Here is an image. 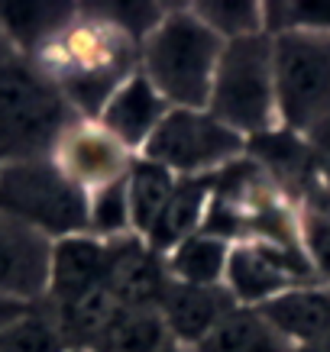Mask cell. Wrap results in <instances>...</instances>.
<instances>
[{
	"mask_svg": "<svg viewBox=\"0 0 330 352\" xmlns=\"http://www.w3.org/2000/svg\"><path fill=\"white\" fill-rule=\"evenodd\" d=\"M130 226V197H127V178L114 182L91 194V236L97 239H117L127 236Z\"/></svg>",
	"mask_w": 330,
	"mask_h": 352,
	"instance_id": "obj_25",
	"label": "cell"
},
{
	"mask_svg": "<svg viewBox=\"0 0 330 352\" xmlns=\"http://www.w3.org/2000/svg\"><path fill=\"white\" fill-rule=\"evenodd\" d=\"M32 62L59 85L78 117L97 123L107 100L127 78L136 75L139 45L94 7H78L75 20Z\"/></svg>",
	"mask_w": 330,
	"mask_h": 352,
	"instance_id": "obj_1",
	"label": "cell"
},
{
	"mask_svg": "<svg viewBox=\"0 0 330 352\" xmlns=\"http://www.w3.org/2000/svg\"><path fill=\"white\" fill-rule=\"evenodd\" d=\"M298 352H330V336H324V340L311 342V346H298Z\"/></svg>",
	"mask_w": 330,
	"mask_h": 352,
	"instance_id": "obj_31",
	"label": "cell"
},
{
	"mask_svg": "<svg viewBox=\"0 0 330 352\" xmlns=\"http://www.w3.org/2000/svg\"><path fill=\"white\" fill-rule=\"evenodd\" d=\"M227 249L224 239H217L211 233H194L192 239H185L181 245L172 249V256L165 258L172 281H185V285H224L227 275Z\"/></svg>",
	"mask_w": 330,
	"mask_h": 352,
	"instance_id": "obj_22",
	"label": "cell"
},
{
	"mask_svg": "<svg viewBox=\"0 0 330 352\" xmlns=\"http://www.w3.org/2000/svg\"><path fill=\"white\" fill-rule=\"evenodd\" d=\"M175 175L169 168H162L149 159H139L130 165L127 175V197H130V226L136 230V236L152 233V226L159 220L162 207L169 201L172 188H175Z\"/></svg>",
	"mask_w": 330,
	"mask_h": 352,
	"instance_id": "obj_21",
	"label": "cell"
},
{
	"mask_svg": "<svg viewBox=\"0 0 330 352\" xmlns=\"http://www.w3.org/2000/svg\"><path fill=\"white\" fill-rule=\"evenodd\" d=\"M0 210L45 233L52 243L91 233V194L52 159L0 165Z\"/></svg>",
	"mask_w": 330,
	"mask_h": 352,
	"instance_id": "obj_5",
	"label": "cell"
},
{
	"mask_svg": "<svg viewBox=\"0 0 330 352\" xmlns=\"http://www.w3.org/2000/svg\"><path fill=\"white\" fill-rule=\"evenodd\" d=\"M10 55H17V52L10 49V43H7V36H3V30H0V62H7Z\"/></svg>",
	"mask_w": 330,
	"mask_h": 352,
	"instance_id": "obj_33",
	"label": "cell"
},
{
	"mask_svg": "<svg viewBox=\"0 0 330 352\" xmlns=\"http://www.w3.org/2000/svg\"><path fill=\"white\" fill-rule=\"evenodd\" d=\"M234 307L236 300L227 291V285H207L204 288V285L172 281L159 304V314L165 320V330H169L172 342L198 346Z\"/></svg>",
	"mask_w": 330,
	"mask_h": 352,
	"instance_id": "obj_12",
	"label": "cell"
},
{
	"mask_svg": "<svg viewBox=\"0 0 330 352\" xmlns=\"http://www.w3.org/2000/svg\"><path fill=\"white\" fill-rule=\"evenodd\" d=\"M0 352H68L45 304L17 317L0 330Z\"/></svg>",
	"mask_w": 330,
	"mask_h": 352,
	"instance_id": "obj_23",
	"label": "cell"
},
{
	"mask_svg": "<svg viewBox=\"0 0 330 352\" xmlns=\"http://www.w3.org/2000/svg\"><path fill=\"white\" fill-rule=\"evenodd\" d=\"M162 352H188V349H185V346H178V342H169Z\"/></svg>",
	"mask_w": 330,
	"mask_h": 352,
	"instance_id": "obj_34",
	"label": "cell"
},
{
	"mask_svg": "<svg viewBox=\"0 0 330 352\" xmlns=\"http://www.w3.org/2000/svg\"><path fill=\"white\" fill-rule=\"evenodd\" d=\"M243 149L246 139L224 126L217 117H211L207 110L172 107L149 136V142L143 146V159L156 162L181 178H198L236 162Z\"/></svg>",
	"mask_w": 330,
	"mask_h": 352,
	"instance_id": "obj_7",
	"label": "cell"
},
{
	"mask_svg": "<svg viewBox=\"0 0 330 352\" xmlns=\"http://www.w3.org/2000/svg\"><path fill=\"white\" fill-rule=\"evenodd\" d=\"M52 78L32 58L0 62V165L52 159L59 139L78 123Z\"/></svg>",
	"mask_w": 330,
	"mask_h": 352,
	"instance_id": "obj_2",
	"label": "cell"
},
{
	"mask_svg": "<svg viewBox=\"0 0 330 352\" xmlns=\"http://www.w3.org/2000/svg\"><path fill=\"white\" fill-rule=\"evenodd\" d=\"M301 243L308 249L314 272L330 278V217L318 207H308L301 214Z\"/></svg>",
	"mask_w": 330,
	"mask_h": 352,
	"instance_id": "obj_27",
	"label": "cell"
},
{
	"mask_svg": "<svg viewBox=\"0 0 330 352\" xmlns=\"http://www.w3.org/2000/svg\"><path fill=\"white\" fill-rule=\"evenodd\" d=\"M272 36L276 104L285 129L308 136L330 120V32L278 30Z\"/></svg>",
	"mask_w": 330,
	"mask_h": 352,
	"instance_id": "obj_6",
	"label": "cell"
},
{
	"mask_svg": "<svg viewBox=\"0 0 330 352\" xmlns=\"http://www.w3.org/2000/svg\"><path fill=\"white\" fill-rule=\"evenodd\" d=\"M278 13H288L291 20L282 30H320L330 32V3H282Z\"/></svg>",
	"mask_w": 330,
	"mask_h": 352,
	"instance_id": "obj_28",
	"label": "cell"
},
{
	"mask_svg": "<svg viewBox=\"0 0 330 352\" xmlns=\"http://www.w3.org/2000/svg\"><path fill=\"white\" fill-rule=\"evenodd\" d=\"M311 207H318V210H324V214L330 217V194L327 191H318V197L311 201Z\"/></svg>",
	"mask_w": 330,
	"mask_h": 352,
	"instance_id": "obj_32",
	"label": "cell"
},
{
	"mask_svg": "<svg viewBox=\"0 0 330 352\" xmlns=\"http://www.w3.org/2000/svg\"><path fill=\"white\" fill-rule=\"evenodd\" d=\"M192 13L207 23L224 43L259 36L266 26V7L262 3H194Z\"/></svg>",
	"mask_w": 330,
	"mask_h": 352,
	"instance_id": "obj_24",
	"label": "cell"
},
{
	"mask_svg": "<svg viewBox=\"0 0 330 352\" xmlns=\"http://www.w3.org/2000/svg\"><path fill=\"white\" fill-rule=\"evenodd\" d=\"M107 23H114L117 30H123L133 43H143L165 16V7L159 3H97L94 7Z\"/></svg>",
	"mask_w": 330,
	"mask_h": 352,
	"instance_id": "obj_26",
	"label": "cell"
},
{
	"mask_svg": "<svg viewBox=\"0 0 330 352\" xmlns=\"http://www.w3.org/2000/svg\"><path fill=\"white\" fill-rule=\"evenodd\" d=\"M169 110L172 107L165 104V97L152 87L149 78L136 72L133 78H127L120 85L117 94L107 100V107L97 117V123L117 142H123L127 149H143Z\"/></svg>",
	"mask_w": 330,
	"mask_h": 352,
	"instance_id": "obj_13",
	"label": "cell"
},
{
	"mask_svg": "<svg viewBox=\"0 0 330 352\" xmlns=\"http://www.w3.org/2000/svg\"><path fill=\"white\" fill-rule=\"evenodd\" d=\"M55 243L0 210V300L39 307L49 298Z\"/></svg>",
	"mask_w": 330,
	"mask_h": 352,
	"instance_id": "obj_8",
	"label": "cell"
},
{
	"mask_svg": "<svg viewBox=\"0 0 330 352\" xmlns=\"http://www.w3.org/2000/svg\"><path fill=\"white\" fill-rule=\"evenodd\" d=\"M169 285L172 275L165 258L143 236L127 233L117 239H107L104 288L110 291V298L117 304L159 310Z\"/></svg>",
	"mask_w": 330,
	"mask_h": 352,
	"instance_id": "obj_10",
	"label": "cell"
},
{
	"mask_svg": "<svg viewBox=\"0 0 330 352\" xmlns=\"http://www.w3.org/2000/svg\"><path fill=\"white\" fill-rule=\"evenodd\" d=\"M311 149V159H314V171H318V178L324 182V191L330 194V120H324L320 126H314L305 136Z\"/></svg>",
	"mask_w": 330,
	"mask_h": 352,
	"instance_id": "obj_29",
	"label": "cell"
},
{
	"mask_svg": "<svg viewBox=\"0 0 330 352\" xmlns=\"http://www.w3.org/2000/svg\"><path fill=\"white\" fill-rule=\"evenodd\" d=\"M207 113L243 139L276 129V65L269 32L224 45L207 97Z\"/></svg>",
	"mask_w": 330,
	"mask_h": 352,
	"instance_id": "obj_4",
	"label": "cell"
},
{
	"mask_svg": "<svg viewBox=\"0 0 330 352\" xmlns=\"http://www.w3.org/2000/svg\"><path fill=\"white\" fill-rule=\"evenodd\" d=\"M256 310L285 340H295L298 346L330 336V288H288Z\"/></svg>",
	"mask_w": 330,
	"mask_h": 352,
	"instance_id": "obj_17",
	"label": "cell"
},
{
	"mask_svg": "<svg viewBox=\"0 0 330 352\" xmlns=\"http://www.w3.org/2000/svg\"><path fill=\"white\" fill-rule=\"evenodd\" d=\"M311 275L308 252L298 245H272L253 243L230 249L227 258L224 285L234 294V300L243 304H266V300L285 294L291 281Z\"/></svg>",
	"mask_w": 330,
	"mask_h": 352,
	"instance_id": "obj_9",
	"label": "cell"
},
{
	"mask_svg": "<svg viewBox=\"0 0 330 352\" xmlns=\"http://www.w3.org/2000/svg\"><path fill=\"white\" fill-rule=\"evenodd\" d=\"M194 352H291L288 340L253 307H234Z\"/></svg>",
	"mask_w": 330,
	"mask_h": 352,
	"instance_id": "obj_19",
	"label": "cell"
},
{
	"mask_svg": "<svg viewBox=\"0 0 330 352\" xmlns=\"http://www.w3.org/2000/svg\"><path fill=\"white\" fill-rule=\"evenodd\" d=\"M224 39L192 10H165L162 23L139 43V72L169 107L207 110Z\"/></svg>",
	"mask_w": 330,
	"mask_h": 352,
	"instance_id": "obj_3",
	"label": "cell"
},
{
	"mask_svg": "<svg viewBox=\"0 0 330 352\" xmlns=\"http://www.w3.org/2000/svg\"><path fill=\"white\" fill-rule=\"evenodd\" d=\"M211 197H214V171L211 175H198V178H178L165 207H162L159 220L152 226V233L146 236V243L156 252H172L175 245L192 239L194 233H201L207 210H211Z\"/></svg>",
	"mask_w": 330,
	"mask_h": 352,
	"instance_id": "obj_16",
	"label": "cell"
},
{
	"mask_svg": "<svg viewBox=\"0 0 330 352\" xmlns=\"http://www.w3.org/2000/svg\"><path fill=\"white\" fill-rule=\"evenodd\" d=\"M75 16V3H0V30L23 58H36Z\"/></svg>",
	"mask_w": 330,
	"mask_h": 352,
	"instance_id": "obj_18",
	"label": "cell"
},
{
	"mask_svg": "<svg viewBox=\"0 0 330 352\" xmlns=\"http://www.w3.org/2000/svg\"><path fill=\"white\" fill-rule=\"evenodd\" d=\"M169 342L172 336L159 310L120 304L104 333L94 340L91 352H162Z\"/></svg>",
	"mask_w": 330,
	"mask_h": 352,
	"instance_id": "obj_20",
	"label": "cell"
},
{
	"mask_svg": "<svg viewBox=\"0 0 330 352\" xmlns=\"http://www.w3.org/2000/svg\"><path fill=\"white\" fill-rule=\"evenodd\" d=\"M32 307H23V304H10V300H0V330L7 327V323H13L17 317H23V314H30Z\"/></svg>",
	"mask_w": 330,
	"mask_h": 352,
	"instance_id": "obj_30",
	"label": "cell"
},
{
	"mask_svg": "<svg viewBox=\"0 0 330 352\" xmlns=\"http://www.w3.org/2000/svg\"><path fill=\"white\" fill-rule=\"evenodd\" d=\"M246 152L262 175H272L278 188L308 194L311 201L318 197V188H314L318 171H314V159H311L305 136L291 133V129H269V133L246 139Z\"/></svg>",
	"mask_w": 330,
	"mask_h": 352,
	"instance_id": "obj_14",
	"label": "cell"
},
{
	"mask_svg": "<svg viewBox=\"0 0 330 352\" xmlns=\"http://www.w3.org/2000/svg\"><path fill=\"white\" fill-rule=\"evenodd\" d=\"M52 162L87 194L101 191L114 182H123L130 175V149L110 136L101 123H91V120H78L59 139Z\"/></svg>",
	"mask_w": 330,
	"mask_h": 352,
	"instance_id": "obj_11",
	"label": "cell"
},
{
	"mask_svg": "<svg viewBox=\"0 0 330 352\" xmlns=\"http://www.w3.org/2000/svg\"><path fill=\"white\" fill-rule=\"evenodd\" d=\"M107 268V243L97 236H68L59 239L52 249V278H49V298L45 304H62L85 291L104 285Z\"/></svg>",
	"mask_w": 330,
	"mask_h": 352,
	"instance_id": "obj_15",
	"label": "cell"
}]
</instances>
